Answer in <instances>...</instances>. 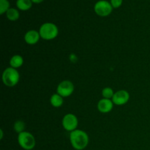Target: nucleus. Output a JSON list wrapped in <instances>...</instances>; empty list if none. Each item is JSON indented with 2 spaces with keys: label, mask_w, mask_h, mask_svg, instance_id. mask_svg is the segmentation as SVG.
<instances>
[{
  "label": "nucleus",
  "mask_w": 150,
  "mask_h": 150,
  "mask_svg": "<svg viewBox=\"0 0 150 150\" xmlns=\"http://www.w3.org/2000/svg\"><path fill=\"white\" fill-rule=\"evenodd\" d=\"M114 105L112 100L103 98V99L100 100L99 102L98 103V109L100 112L107 114L112 111Z\"/></svg>",
  "instance_id": "nucleus-9"
},
{
  "label": "nucleus",
  "mask_w": 150,
  "mask_h": 150,
  "mask_svg": "<svg viewBox=\"0 0 150 150\" xmlns=\"http://www.w3.org/2000/svg\"><path fill=\"white\" fill-rule=\"evenodd\" d=\"M111 6L114 9H117L122 6L123 3V0H110Z\"/></svg>",
  "instance_id": "nucleus-18"
},
{
  "label": "nucleus",
  "mask_w": 150,
  "mask_h": 150,
  "mask_svg": "<svg viewBox=\"0 0 150 150\" xmlns=\"http://www.w3.org/2000/svg\"><path fill=\"white\" fill-rule=\"evenodd\" d=\"M74 92V85L69 80H64L59 83L57 88V93L63 98L70 96Z\"/></svg>",
  "instance_id": "nucleus-7"
},
{
  "label": "nucleus",
  "mask_w": 150,
  "mask_h": 150,
  "mask_svg": "<svg viewBox=\"0 0 150 150\" xmlns=\"http://www.w3.org/2000/svg\"><path fill=\"white\" fill-rule=\"evenodd\" d=\"M50 103H51V105L53 107H54V108H59V107H61L63 105V103H64V99H63V97H62L59 94L56 93L51 95V98H50Z\"/></svg>",
  "instance_id": "nucleus-13"
},
{
  "label": "nucleus",
  "mask_w": 150,
  "mask_h": 150,
  "mask_svg": "<svg viewBox=\"0 0 150 150\" xmlns=\"http://www.w3.org/2000/svg\"><path fill=\"white\" fill-rule=\"evenodd\" d=\"M32 1V3H35V4H40V3L42 2L44 0H31Z\"/></svg>",
  "instance_id": "nucleus-19"
},
{
  "label": "nucleus",
  "mask_w": 150,
  "mask_h": 150,
  "mask_svg": "<svg viewBox=\"0 0 150 150\" xmlns=\"http://www.w3.org/2000/svg\"><path fill=\"white\" fill-rule=\"evenodd\" d=\"M3 139V130H2V129H1V130H0V139Z\"/></svg>",
  "instance_id": "nucleus-20"
},
{
  "label": "nucleus",
  "mask_w": 150,
  "mask_h": 150,
  "mask_svg": "<svg viewBox=\"0 0 150 150\" xmlns=\"http://www.w3.org/2000/svg\"><path fill=\"white\" fill-rule=\"evenodd\" d=\"M6 16L7 19L11 21H16L20 17V13L18 9L14 8V7H10L7 12L6 13Z\"/></svg>",
  "instance_id": "nucleus-14"
},
{
  "label": "nucleus",
  "mask_w": 150,
  "mask_h": 150,
  "mask_svg": "<svg viewBox=\"0 0 150 150\" xmlns=\"http://www.w3.org/2000/svg\"><path fill=\"white\" fill-rule=\"evenodd\" d=\"M40 38L45 40H51L58 36L59 29L57 25L51 22H46L41 25L39 29Z\"/></svg>",
  "instance_id": "nucleus-2"
},
{
  "label": "nucleus",
  "mask_w": 150,
  "mask_h": 150,
  "mask_svg": "<svg viewBox=\"0 0 150 150\" xmlns=\"http://www.w3.org/2000/svg\"><path fill=\"white\" fill-rule=\"evenodd\" d=\"M70 141L72 146L76 150L84 149L89 144V136L85 131L76 129L70 132Z\"/></svg>",
  "instance_id": "nucleus-1"
},
{
  "label": "nucleus",
  "mask_w": 150,
  "mask_h": 150,
  "mask_svg": "<svg viewBox=\"0 0 150 150\" xmlns=\"http://www.w3.org/2000/svg\"><path fill=\"white\" fill-rule=\"evenodd\" d=\"M18 142L21 148L25 150H32L36 145V141L33 135L29 132L23 131L18 136Z\"/></svg>",
  "instance_id": "nucleus-4"
},
{
  "label": "nucleus",
  "mask_w": 150,
  "mask_h": 150,
  "mask_svg": "<svg viewBox=\"0 0 150 150\" xmlns=\"http://www.w3.org/2000/svg\"><path fill=\"white\" fill-rule=\"evenodd\" d=\"M40 35L39 32L32 29L29 30L24 35V40L29 45H35L38 41L40 40Z\"/></svg>",
  "instance_id": "nucleus-10"
},
{
  "label": "nucleus",
  "mask_w": 150,
  "mask_h": 150,
  "mask_svg": "<svg viewBox=\"0 0 150 150\" xmlns=\"http://www.w3.org/2000/svg\"><path fill=\"white\" fill-rule=\"evenodd\" d=\"M10 8V4L8 0H0V14L3 15Z\"/></svg>",
  "instance_id": "nucleus-15"
},
{
  "label": "nucleus",
  "mask_w": 150,
  "mask_h": 150,
  "mask_svg": "<svg viewBox=\"0 0 150 150\" xmlns=\"http://www.w3.org/2000/svg\"><path fill=\"white\" fill-rule=\"evenodd\" d=\"M113 7L110 1L106 0H100L98 1L94 5V11L98 16L100 17L108 16L113 11Z\"/></svg>",
  "instance_id": "nucleus-5"
},
{
  "label": "nucleus",
  "mask_w": 150,
  "mask_h": 150,
  "mask_svg": "<svg viewBox=\"0 0 150 150\" xmlns=\"http://www.w3.org/2000/svg\"><path fill=\"white\" fill-rule=\"evenodd\" d=\"M62 127L67 131H74L77 129L79 120L77 117L73 114H67L64 116L62 121Z\"/></svg>",
  "instance_id": "nucleus-6"
},
{
  "label": "nucleus",
  "mask_w": 150,
  "mask_h": 150,
  "mask_svg": "<svg viewBox=\"0 0 150 150\" xmlns=\"http://www.w3.org/2000/svg\"><path fill=\"white\" fill-rule=\"evenodd\" d=\"M25 124L23 121L21 120H18L15 122L14 124V130L16 133H22V132L25 131Z\"/></svg>",
  "instance_id": "nucleus-16"
},
{
  "label": "nucleus",
  "mask_w": 150,
  "mask_h": 150,
  "mask_svg": "<svg viewBox=\"0 0 150 150\" xmlns=\"http://www.w3.org/2000/svg\"><path fill=\"white\" fill-rule=\"evenodd\" d=\"M114 95V90L110 87H105L102 90V95L105 99H112Z\"/></svg>",
  "instance_id": "nucleus-17"
},
{
  "label": "nucleus",
  "mask_w": 150,
  "mask_h": 150,
  "mask_svg": "<svg viewBox=\"0 0 150 150\" xmlns=\"http://www.w3.org/2000/svg\"><path fill=\"white\" fill-rule=\"evenodd\" d=\"M111 100H112L114 105H125L130 100V94L127 90H124V89L119 90L114 92V95Z\"/></svg>",
  "instance_id": "nucleus-8"
},
{
  "label": "nucleus",
  "mask_w": 150,
  "mask_h": 150,
  "mask_svg": "<svg viewBox=\"0 0 150 150\" xmlns=\"http://www.w3.org/2000/svg\"><path fill=\"white\" fill-rule=\"evenodd\" d=\"M23 64V58L21 55L16 54L13 56L10 59V66L13 68L18 69Z\"/></svg>",
  "instance_id": "nucleus-11"
},
{
  "label": "nucleus",
  "mask_w": 150,
  "mask_h": 150,
  "mask_svg": "<svg viewBox=\"0 0 150 150\" xmlns=\"http://www.w3.org/2000/svg\"><path fill=\"white\" fill-rule=\"evenodd\" d=\"M20 74L17 69L10 67L6 68L2 73V81L5 86L13 87L18 83Z\"/></svg>",
  "instance_id": "nucleus-3"
},
{
  "label": "nucleus",
  "mask_w": 150,
  "mask_h": 150,
  "mask_svg": "<svg viewBox=\"0 0 150 150\" xmlns=\"http://www.w3.org/2000/svg\"><path fill=\"white\" fill-rule=\"evenodd\" d=\"M32 1L31 0H16V7L18 10L21 11H27L32 7Z\"/></svg>",
  "instance_id": "nucleus-12"
}]
</instances>
